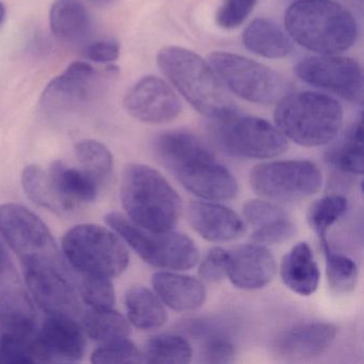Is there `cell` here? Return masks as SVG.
<instances>
[{
    "label": "cell",
    "instance_id": "obj_1",
    "mask_svg": "<svg viewBox=\"0 0 364 364\" xmlns=\"http://www.w3.org/2000/svg\"><path fill=\"white\" fill-rule=\"evenodd\" d=\"M154 153L178 182L193 195L208 201H228L238 193L233 174L217 163L210 149L193 134L169 131L157 136Z\"/></svg>",
    "mask_w": 364,
    "mask_h": 364
},
{
    "label": "cell",
    "instance_id": "obj_2",
    "mask_svg": "<svg viewBox=\"0 0 364 364\" xmlns=\"http://www.w3.org/2000/svg\"><path fill=\"white\" fill-rule=\"evenodd\" d=\"M157 65L174 88L206 118L225 120L235 114L225 85L210 63L187 48L167 46L157 54Z\"/></svg>",
    "mask_w": 364,
    "mask_h": 364
},
{
    "label": "cell",
    "instance_id": "obj_3",
    "mask_svg": "<svg viewBox=\"0 0 364 364\" xmlns=\"http://www.w3.org/2000/svg\"><path fill=\"white\" fill-rule=\"evenodd\" d=\"M285 27L294 41L319 55L345 52L358 37L350 11L330 0H297L285 12Z\"/></svg>",
    "mask_w": 364,
    "mask_h": 364
},
{
    "label": "cell",
    "instance_id": "obj_4",
    "mask_svg": "<svg viewBox=\"0 0 364 364\" xmlns=\"http://www.w3.org/2000/svg\"><path fill=\"white\" fill-rule=\"evenodd\" d=\"M120 196L127 218L149 231L173 230L180 220L182 199L165 176L149 166H127Z\"/></svg>",
    "mask_w": 364,
    "mask_h": 364
},
{
    "label": "cell",
    "instance_id": "obj_5",
    "mask_svg": "<svg viewBox=\"0 0 364 364\" xmlns=\"http://www.w3.org/2000/svg\"><path fill=\"white\" fill-rule=\"evenodd\" d=\"M341 104L329 95L313 91L283 97L274 109V122L281 133L302 146L330 144L342 129Z\"/></svg>",
    "mask_w": 364,
    "mask_h": 364
},
{
    "label": "cell",
    "instance_id": "obj_6",
    "mask_svg": "<svg viewBox=\"0 0 364 364\" xmlns=\"http://www.w3.org/2000/svg\"><path fill=\"white\" fill-rule=\"evenodd\" d=\"M63 253L78 276L116 278L127 270L129 251L114 230L93 223L72 228L63 240Z\"/></svg>",
    "mask_w": 364,
    "mask_h": 364
},
{
    "label": "cell",
    "instance_id": "obj_7",
    "mask_svg": "<svg viewBox=\"0 0 364 364\" xmlns=\"http://www.w3.org/2000/svg\"><path fill=\"white\" fill-rule=\"evenodd\" d=\"M0 233L18 255L23 272L65 266L48 225L22 204L0 205Z\"/></svg>",
    "mask_w": 364,
    "mask_h": 364
},
{
    "label": "cell",
    "instance_id": "obj_8",
    "mask_svg": "<svg viewBox=\"0 0 364 364\" xmlns=\"http://www.w3.org/2000/svg\"><path fill=\"white\" fill-rule=\"evenodd\" d=\"M106 223L144 262L165 270H187L197 265L200 253L195 242L173 230L153 232L134 223L120 213L106 215Z\"/></svg>",
    "mask_w": 364,
    "mask_h": 364
},
{
    "label": "cell",
    "instance_id": "obj_9",
    "mask_svg": "<svg viewBox=\"0 0 364 364\" xmlns=\"http://www.w3.org/2000/svg\"><path fill=\"white\" fill-rule=\"evenodd\" d=\"M208 63L225 87L251 103H278L293 90L282 74L240 55L215 52L208 57Z\"/></svg>",
    "mask_w": 364,
    "mask_h": 364
},
{
    "label": "cell",
    "instance_id": "obj_10",
    "mask_svg": "<svg viewBox=\"0 0 364 364\" xmlns=\"http://www.w3.org/2000/svg\"><path fill=\"white\" fill-rule=\"evenodd\" d=\"M251 188L268 201L297 202L312 197L323 187V173L309 161L259 164L251 170Z\"/></svg>",
    "mask_w": 364,
    "mask_h": 364
},
{
    "label": "cell",
    "instance_id": "obj_11",
    "mask_svg": "<svg viewBox=\"0 0 364 364\" xmlns=\"http://www.w3.org/2000/svg\"><path fill=\"white\" fill-rule=\"evenodd\" d=\"M217 137L230 154L252 159H274L289 148L280 129L263 119L232 114L217 121Z\"/></svg>",
    "mask_w": 364,
    "mask_h": 364
},
{
    "label": "cell",
    "instance_id": "obj_12",
    "mask_svg": "<svg viewBox=\"0 0 364 364\" xmlns=\"http://www.w3.org/2000/svg\"><path fill=\"white\" fill-rule=\"evenodd\" d=\"M302 82L329 91L349 102L363 97V72L355 59L338 55H319L302 59L295 68Z\"/></svg>",
    "mask_w": 364,
    "mask_h": 364
},
{
    "label": "cell",
    "instance_id": "obj_13",
    "mask_svg": "<svg viewBox=\"0 0 364 364\" xmlns=\"http://www.w3.org/2000/svg\"><path fill=\"white\" fill-rule=\"evenodd\" d=\"M0 327L3 332H37V314L33 300L21 282L8 251L0 242Z\"/></svg>",
    "mask_w": 364,
    "mask_h": 364
},
{
    "label": "cell",
    "instance_id": "obj_14",
    "mask_svg": "<svg viewBox=\"0 0 364 364\" xmlns=\"http://www.w3.org/2000/svg\"><path fill=\"white\" fill-rule=\"evenodd\" d=\"M25 282L38 306L48 315L82 316V304L68 266L24 272Z\"/></svg>",
    "mask_w": 364,
    "mask_h": 364
},
{
    "label": "cell",
    "instance_id": "obj_15",
    "mask_svg": "<svg viewBox=\"0 0 364 364\" xmlns=\"http://www.w3.org/2000/svg\"><path fill=\"white\" fill-rule=\"evenodd\" d=\"M127 112L136 120L148 124H165L182 112V102L173 89L155 76L138 80L124 97Z\"/></svg>",
    "mask_w": 364,
    "mask_h": 364
},
{
    "label": "cell",
    "instance_id": "obj_16",
    "mask_svg": "<svg viewBox=\"0 0 364 364\" xmlns=\"http://www.w3.org/2000/svg\"><path fill=\"white\" fill-rule=\"evenodd\" d=\"M36 342L39 362L73 363L86 353L84 328L73 317L48 315L38 329Z\"/></svg>",
    "mask_w": 364,
    "mask_h": 364
},
{
    "label": "cell",
    "instance_id": "obj_17",
    "mask_svg": "<svg viewBox=\"0 0 364 364\" xmlns=\"http://www.w3.org/2000/svg\"><path fill=\"white\" fill-rule=\"evenodd\" d=\"M97 76V71L90 63H72L46 86L42 95L43 105L53 110L78 107L92 95Z\"/></svg>",
    "mask_w": 364,
    "mask_h": 364
},
{
    "label": "cell",
    "instance_id": "obj_18",
    "mask_svg": "<svg viewBox=\"0 0 364 364\" xmlns=\"http://www.w3.org/2000/svg\"><path fill=\"white\" fill-rule=\"evenodd\" d=\"M276 272V259L265 246L253 242L229 252L227 277L237 289H262L274 279Z\"/></svg>",
    "mask_w": 364,
    "mask_h": 364
},
{
    "label": "cell",
    "instance_id": "obj_19",
    "mask_svg": "<svg viewBox=\"0 0 364 364\" xmlns=\"http://www.w3.org/2000/svg\"><path fill=\"white\" fill-rule=\"evenodd\" d=\"M338 329L331 323L309 321L283 332L274 343L277 355L289 360L318 357L336 341Z\"/></svg>",
    "mask_w": 364,
    "mask_h": 364
},
{
    "label": "cell",
    "instance_id": "obj_20",
    "mask_svg": "<svg viewBox=\"0 0 364 364\" xmlns=\"http://www.w3.org/2000/svg\"><path fill=\"white\" fill-rule=\"evenodd\" d=\"M187 220L208 242H231L246 232L244 221L235 212L215 202H191L187 206Z\"/></svg>",
    "mask_w": 364,
    "mask_h": 364
},
{
    "label": "cell",
    "instance_id": "obj_21",
    "mask_svg": "<svg viewBox=\"0 0 364 364\" xmlns=\"http://www.w3.org/2000/svg\"><path fill=\"white\" fill-rule=\"evenodd\" d=\"M53 187L72 213L80 206L92 203L103 187L82 168L70 167L56 161L48 170Z\"/></svg>",
    "mask_w": 364,
    "mask_h": 364
},
{
    "label": "cell",
    "instance_id": "obj_22",
    "mask_svg": "<svg viewBox=\"0 0 364 364\" xmlns=\"http://www.w3.org/2000/svg\"><path fill=\"white\" fill-rule=\"evenodd\" d=\"M152 285L161 302L178 312L196 310L205 301V287L201 281L174 270L153 274Z\"/></svg>",
    "mask_w": 364,
    "mask_h": 364
},
{
    "label": "cell",
    "instance_id": "obj_23",
    "mask_svg": "<svg viewBox=\"0 0 364 364\" xmlns=\"http://www.w3.org/2000/svg\"><path fill=\"white\" fill-rule=\"evenodd\" d=\"M53 35L69 46H88L93 31L92 16L78 0H56L50 12Z\"/></svg>",
    "mask_w": 364,
    "mask_h": 364
},
{
    "label": "cell",
    "instance_id": "obj_24",
    "mask_svg": "<svg viewBox=\"0 0 364 364\" xmlns=\"http://www.w3.org/2000/svg\"><path fill=\"white\" fill-rule=\"evenodd\" d=\"M280 276L283 283L294 293L310 296L318 287V266L312 249L306 242H298L281 261Z\"/></svg>",
    "mask_w": 364,
    "mask_h": 364
},
{
    "label": "cell",
    "instance_id": "obj_25",
    "mask_svg": "<svg viewBox=\"0 0 364 364\" xmlns=\"http://www.w3.org/2000/svg\"><path fill=\"white\" fill-rule=\"evenodd\" d=\"M242 43L253 54L268 59L289 56L291 42L280 26L266 18H257L242 33Z\"/></svg>",
    "mask_w": 364,
    "mask_h": 364
},
{
    "label": "cell",
    "instance_id": "obj_26",
    "mask_svg": "<svg viewBox=\"0 0 364 364\" xmlns=\"http://www.w3.org/2000/svg\"><path fill=\"white\" fill-rule=\"evenodd\" d=\"M127 319L140 330L161 328L167 321V312L156 294L144 287H133L125 294Z\"/></svg>",
    "mask_w": 364,
    "mask_h": 364
},
{
    "label": "cell",
    "instance_id": "obj_27",
    "mask_svg": "<svg viewBox=\"0 0 364 364\" xmlns=\"http://www.w3.org/2000/svg\"><path fill=\"white\" fill-rule=\"evenodd\" d=\"M363 150V127L359 120L327 151L326 161L338 171L361 176L364 170Z\"/></svg>",
    "mask_w": 364,
    "mask_h": 364
},
{
    "label": "cell",
    "instance_id": "obj_28",
    "mask_svg": "<svg viewBox=\"0 0 364 364\" xmlns=\"http://www.w3.org/2000/svg\"><path fill=\"white\" fill-rule=\"evenodd\" d=\"M82 328L92 340L100 344L129 338L131 326L129 319L112 309L90 310L82 314Z\"/></svg>",
    "mask_w": 364,
    "mask_h": 364
},
{
    "label": "cell",
    "instance_id": "obj_29",
    "mask_svg": "<svg viewBox=\"0 0 364 364\" xmlns=\"http://www.w3.org/2000/svg\"><path fill=\"white\" fill-rule=\"evenodd\" d=\"M22 185L27 197L41 208L59 216L72 214L63 200L58 197L48 171L38 165H29L22 173Z\"/></svg>",
    "mask_w": 364,
    "mask_h": 364
},
{
    "label": "cell",
    "instance_id": "obj_30",
    "mask_svg": "<svg viewBox=\"0 0 364 364\" xmlns=\"http://www.w3.org/2000/svg\"><path fill=\"white\" fill-rule=\"evenodd\" d=\"M193 347L176 334H159L146 342L142 360L146 363L186 364L193 359Z\"/></svg>",
    "mask_w": 364,
    "mask_h": 364
},
{
    "label": "cell",
    "instance_id": "obj_31",
    "mask_svg": "<svg viewBox=\"0 0 364 364\" xmlns=\"http://www.w3.org/2000/svg\"><path fill=\"white\" fill-rule=\"evenodd\" d=\"M326 259V276L328 287L336 296L348 295L355 289L359 278V269L353 259L332 250L328 240L321 242Z\"/></svg>",
    "mask_w": 364,
    "mask_h": 364
},
{
    "label": "cell",
    "instance_id": "obj_32",
    "mask_svg": "<svg viewBox=\"0 0 364 364\" xmlns=\"http://www.w3.org/2000/svg\"><path fill=\"white\" fill-rule=\"evenodd\" d=\"M189 330L201 340L200 357L204 363H231L235 359V346L223 332L201 321L193 323Z\"/></svg>",
    "mask_w": 364,
    "mask_h": 364
},
{
    "label": "cell",
    "instance_id": "obj_33",
    "mask_svg": "<svg viewBox=\"0 0 364 364\" xmlns=\"http://www.w3.org/2000/svg\"><path fill=\"white\" fill-rule=\"evenodd\" d=\"M80 168L88 172L102 187L107 184L114 170V159L107 146L93 139H85L75 146Z\"/></svg>",
    "mask_w": 364,
    "mask_h": 364
},
{
    "label": "cell",
    "instance_id": "obj_34",
    "mask_svg": "<svg viewBox=\"0 0 364 364\" xmlns=\"http://www.w3.org/2000/svg\"><path fill=\"white\" fill-rule=\"evenodd\" d=\"M347 208L348 201L340 195L326 196L311 204L308 210V223L321 242L327 240L330 228L344 216Z\"/></svg>",
    "mask_w": 364,
    "mask_h": 364
},
{
    "label": "cell",
    "instance_id": "obj_35",
    "mask_svg": "<svg viewBox=\"0 0 364 364\" xmlns=\"http://www.w3.org/2000/svg\"><path fill=\"white\" fill-rule=\"evenodd\" d=\"M36 336H37V332L33 334L3 332L0 336V362H7V363L39 362Z\"/></svg>",
    "mask_w": 364,
    "mask_h": 364
},
{
    "label": "cell",
    "instance_id": "obj_36",
    "mask_svg": "<svg viewBox=\"0 0 364 364\" xmlns=\"http://www.w3.org/2000/svg\"><path fill=\"white\" fill-rule=\"evenodd\" d=\"M80 298L90 309H112L116 302V293L110 279L99 277L80 276Z\"/></svg>",
    "mask_w": 364,
    "mask_h": 364
},
{
    "label": "cell",
    "instance_id": "obj_37",
    "mask_svg": "<svg viewBox=\"0 0 364 364\" xmlns=\"http://www.w3.org/2000/svg\"><path fill=\"white\" fill-rule=\"evenodd\" d=\"M91 361L97 364L141 363L142 351L129 338L103 344L93 351Z\"/></svg>",
    "mask_w": 364,
    "mask_h": 364
},
{
    "label": "cell",
    "instance_id": "obj_38",
    "mask_svg": "<svg viewBox=\"0 0 364 364\" xmlns=\"http://www.w3.org/2000/svg\"><path fill=\"white\" fill-rule=\"evenodd\" d=\"M259 0H221L216 14V22L223 29L240 26L250 16Z\"/></svg>",
    "mask_w": 364,
    "mask_h": 364
},
{
    "label": "cell",
    "instance_id": "obj_39",
    "mask_svg": "<svg viewBox=\"0 0 364 364\" xmlns=\"http://www.w3.org/2000/svg\"><path fill=\"white\" fill-rule=\"evenodd\" d=\"M296 234V225L289 217L277 219L263 227L257 228L251 235L255 244L268 246L278 245L291 240Z\"/></svg>",
    "mask_w": 364,
    "mask_h": 364
},
{
    "label": "cell",
    "instance_id": "obj_40",
    "mask_svg": "<svg viewBox=\"0 0 364 364\" xmlns=\"http://www.w3.org/2000/svg\"><path fill=\"white\" fill-rule=\"evenodd\" d=\"M242 216L251 227L259 228L277 219L287 217V214L276 204L268 200H249L242 206Z\"/></svg>",
    "mask_w": 364,
    "mask_h": 364
},
{
    "label": "cell",
    "instance_id": "obj_41",
    "mask_svg": "<svg viewBox=\"0 0 364 364\" xmlns=\"http://www.w3.org/2000/svg\"><path fill=\"white\" fill-rule=\"evenodd\" d=\"M228 262H229V252L220 247H214L208 250L200 262V278L206 282H219L227 277Z\"/></svg>",
    "mask_w": 364,
    "mask_h": 364
},
{
    "label": "cell",
    "instance_id": "obj_42",
    "mask_svg": "<svg viewBox=\"0 0 364 364\" xmlns=\"http://www.w3.org/2000/svg\"><path fill=\"white\" fill-rule=\"evenodd\" d=\"M87 59L97 63H109L118 60L120 46L114 40H101L89 43L85 48Z\"/></svg>",
    "mask_w": 364,
    "mask_h": 364
},
{
    "label": "cell",
    "instance_id": "obj_43",
    "mask_svg": "<svg viewBox=\"0 0 364 364\" xmlns=\"http://www.w3.org/2000/svg\"><path fill=\"white\" fill-rule=\"evenodd\" d=\"M6 14H7L6 7L3 3H0V27L3 26L4 22H5Z\"/></svg>",
    "mask_w": 364,
    "mask_h": 364
}]
</instances>
